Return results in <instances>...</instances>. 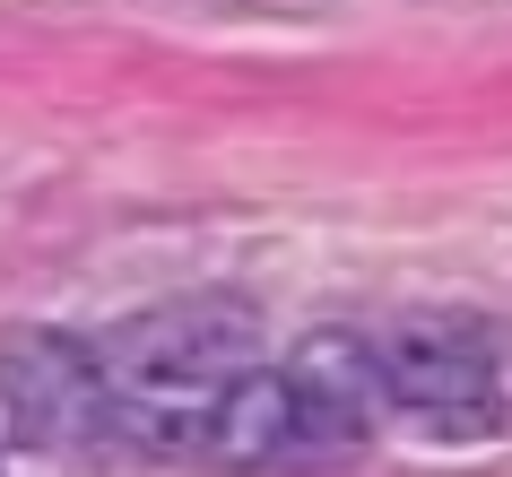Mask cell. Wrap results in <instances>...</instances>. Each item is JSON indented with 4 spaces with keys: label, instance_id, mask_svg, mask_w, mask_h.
I'll list each match as a JSON object with an SVG mask.
<instances>
[{
    "label": "cell",
    "instance_id": "obj_1",
    "mask_svg": "<svg viewBox=\"0 0 512 477\" xmlns=\"http://www.w3.org/2000/svg\"><path fill=\"white\" fill-rule=\"evenodd\" d=\"M0 408L27 443L53 451H87L113 434V365L105 347L70 339V330H0Z\"/></svg>",
    "mask_w": 512,
    "mask_h": 477
},
{
    "label": "cell",
    "instance_id": "obj_2",
    "mask_svg": "<svg viewBox=\"0 0 512 477\" xmlns=\"http://www.w3.org/2000/svg\"><path fill=\"white\" fill-rule=\"evenodd\" d=\"M382 373H391V408L426 425V434H486L495 425V347L478 321L434 313V321H400L382 339Z\"/></svg>",
    "mask_w": 512,
    "mask_h": 477
},
{
    "label": "cell",
    "instance_id": "obj_3",
    "mask_svg": "<svg viewBox=\"0 0 512 477\" xmlns=\"http://www.w3.org/2000/svg\"><path fill=\"white\" fill-rule=\"evenodd\" d=\"M287 391H296L304 417V451H348L374 434V417L391 408V373H382V339L348 330V321H322L304 330L296 356H287Z\"/></svg>",
    "mask_w": 512,
    "mask_h": 477
},
{
    "label": "cell",
    "instance_id": "obj_4",
    "mask_svg": "<svg viewBox=\"0 0 512 477\" xmlns=\"http://www.w3.org/2000/svg\"><path fill=\"white\" fill-rule=\"evenodd\" d=\"M296 451H304V417H296V391H287L278 365L235 373L200 417V460H217V469H278Z\"/></svg>",
    "mask_w": 512,
    "mask_h": 477
},
{
    "label": "cell",
    "instance_id": "obj_5",
    "mask_svg": "<svg viewBox=\"0 0 512 477\" xmlns=\"http://www.w3.org/2000/svg\"><path fill=\"white\" fill-rule=\"evenodd\" d=\"M0 477H9V469H0Z\"/></svg>",
    "mask_w": 512,
    "mask_h": 477
}]
</instances>
